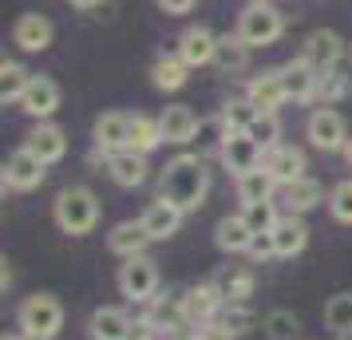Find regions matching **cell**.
Here are the masks:
<instances>
[{
    "instance_id": "7c38bea8",
    "label": "cell",
    "mask_w": 352,
    "mask_h": 340,
    "mask_svg": "<svg viewBox=\"0 0 352 340\" xmlns=\"http://www.w3.org/2000/svg\"><path fill=\"white\" fill-rule=\"evenodd\" d=\"M198 123H202V119H198L186 103H170V107H162V115H159L162 139H166L170 146H194Z\"/></svg>"
},
{
    "instance_id": "5bb4252c",
    "label": "cell",
    "mask_w": 352,
    "mask_h": 340,
    "mask_svg": "<svg viewBox=\"0 0 352 340\" xmlns=\"http://www.w3.org/2000/svg\"><path fill=\"white\" fill-rule=\"evenodd\" d=\"M340 56H344V40H340L333 28H317V32L305 40V52H301V60H309L320 76L333 71V67L340 64Z\"/></svg>"
},
{
    "instance_id": "4316f807",
    "label": "cell",
    "mask_w": 352,
    "mask_h": 340,
    "mask_svg": "<svg viewBox=\"0 0 352 340\" xmlns=\"http://www.w3.org/2000/svg\"><path fill=\"white\" fill-rule=\"evenodd\" d=\"M254 238H257V234L245 226V218H241V214H230V218H222V222L214 226V242H218L222 253H250Z\"/></svg>"
},
{
    "instance_id": "ffe728a7",
    "label": "cell",
    "mask_w": 352,
    "mask_h": 340,
    "mask_svg": "<svg viewBox=\"0 0 352 340\" xmlns=\"http://www.w3.org/2000/svg\"><path fill=\"white\" fill-rule=\"evenodd\" d=\"M52 36H56V28H52V20L40 16V12H24V16L12 24V44H16L20 52H48Z\"/></svg>"
},
{
    "instance_id": "cb8c5ba5",
    "label": "cell",
    "mask_w": 352,
    "mask_h": 340,
    "mask_svg": "<svg viewBox=\"0 0 352 340\" xmlns=\"http://www.w3.org/2000/svg\"><path fill=\"white\" fill-rule=\"evenodd\" d=\"M146 155H135V150H115L107 155V174L115 179V186H123V190H135V186H143L146 182Z\"/></svg>"
},
{
    "instance_id": "f6af8a7d",
    "label": "cell",
    "mask_w": 352,
    "mask_h": 340,
    "mask_svg": "<svg viewBox=\"0 0 352 340\" xmlns=\"http://www.w3.org/2000/svg\"><path fill=\"white\" fill-rule=\"evenodd\" d=\"M159 8L166 12V16H186L194 8V0H159Z\"/></svg>"
},
{
    "instance_id": "d6a6232c",
    "label": "cell",
    "mask_w": 352,
    "mask_h": 340,
    "mask_svg": "<svg viewBox=\"0 0 352 340\" xmlns=\"http://www.w3.org/2000/svg\"><path fill=\"white\" fill-rule=\"evenodd\" d=\"M28 83H32V71L16 60H4L0 64V99L4 103H20V95L28 91Z\"/></svg>"
},
{
    "instance_id": "e0dca14e",
    "label": "cell",
    "mask_w": 352,
    "mask_h": 340,
    "mask_svg": "<svg viewBox=\"0 0 352 340\" xmlns=\"http://www.w3.org/2000/svg\"><path fill=\"white\" fill-rule=\"evenodd\" d=\"M127 135H131V115L127 111H107L96 119L91 127V143L103 155H115V150H127Z\"/></svg>"
},
{
    "instance_id": "b9f144b4",
    "label": "cell",
    "mask_w": 352,
    "mask_h": 340,
    "mask_svg": "<svg viewBox=\"0 0 352 340\" xmlns=\"http://www.w3.org/2000/svg\"><path fill=\"white\" fill-rule=\"evenodd\" d=\"M194 340H238V332H234L226 321L214 317V321H206V324H198V328H194Z\"/></svg>"
},
{
    "instance_id": "e575fe53",
    "label": "cell",
    "mask_w": 352,
    "mask_h": 340,
    "mask_svg": "<svg viewBox=\"0 0 352 340\" xmlns=\"http://www.w3.org/2000/svg\"><path fill=\"white\" fill-rule=\"evenodd\" d=\"M230 139V127H226L222 115H210L198 123V135H194V146H198V155H210V150H222V143Z\"/></svg>"
},
{
    "instance_id": "74e56055",
    "label": "cell",
    "mask_w": 352,
    "mask_h": 340,
    "mask_svg": "<svg viewBox=\"0 0 352 340\" xmlns=\"http://www.w3.org/2000/svg\"><path fill=\"white\" fill-rule=\"evenodd\" d=\"M297 332H301L297 313H289V308H273V313H265V337L270 340H297Z\"/></svg>"
},
{
    "instance_id": "277c9868",
    "label": "cell",
    "mask_w": 352,
    "mask_h": 340,
    "mask_svg": "<svg viewBox=\"0 0 352 340\" xmlns=\"http://www.w3.org/2000/svg\"><path fill=\"white\" fill-rule=\"evenodd\" d=\"M16 324H20L24 337L56 340V332L64 328V305H60L52 293H32V297L16 308Z\"/></svg>"
},
{
    "instance_id": "ab89813d",
    "label": "cell",
    "mask_w": 352,
    "mask_h": 340,
    "mask_svg": "<svg viewBox=\"0 0 352 340\" xmlns=\"http://www.w3.org/2000/svg\"><path fill=\"white\" fill-rule=\"evenodd\" d=\"M329 214L340 226H352V179H340L329 190Z\"/></svg>"
},
{
    "instance_id": "8d00e7d4",
    "label": "cell",
    "mask_w": 352,
    "mask_h": 340,
    "mask_svg": "<svg viewBox=\"0 0 352 340\" xmlns=\"http://www.w3.org/2000/svg\"><path fill=\"white\" fill-rule=\"evenodd\" d=\"M241 218H245V226L254 234H273V226L281 222L277 202H250V206H241Z\"/></svg>"
},
{
    "instance_id": "ba28073f",
    "label": "cell",
    "mask_w": 352,
    "mask_h": 340,
    "mask_svg": "<svg viewBox=\"0 0 352 340\" xmlns=\"http://www.w3.org/2000/svg\"><path fill=\"white\" fill-rule=\"evenodd\" d=\"M218 159H222V166L234 179H241V174H250V170H257V166L265 162V150H261L245 131H230V139L222 143Z\"/></svg>"
},
{
    "instance_id": "6da1fadb",
    "label": "cell",
    "mask_w": 352,
    "mask_h": 340,
    "mask_svg": "<svg viewBox=\"0 0 352 340\" xmlns=\"http://www.w3.org/2000/svg\"><path fill=\"white\" fill-rule=\"evenodd\" d=\"M210 194V170L202 155H175L159 170V198L175 202L182 214L198 210Z\"/></svg>"
},
{
    "instance_id": "30bf717a",
    "label": "cell",
    "mask_w": 352,
    "mask_h": 340,
    "mask_svg": "<svg viewBox=\"0 0 352 340\" xmlns=\"http://www.w3.org/2000/svg\"><path fill=\"white\" fill-rule=\"evenodd\" d=\"M281 83H285V95L289 103H313L317 99V87H320V71L309 60H289L285 67H281Z\"/></svg>"
},
{
    "instance_id": "44dd1931",
    "label": "cell",
    "mask_w": 352,
    "mask_h": 340,
    "mask_svg": "<svg viewBox=\"0 0 352 340\" xmlns=\"http://www.w3.org/2000/svg\"><path fill=\"white\" fill-rule=\"evenodd\" d=\"M320 202H324V190H320V182L317 179H297V182H285L281 190H277V206H285V214H309V210H317Z\"/></svg>"
},
{
    "instance_id": "4dcf8cb0",
    "label": "cell",
    "mask_w": 352,
    "mask_h": 340,
    "mask_svg": "<svg viewBox=\"0 0 352 340\" xmlns=\"http://www.w3.org/2000/svg\"><path fill=\"white\" fill-rule=\"evenodd\" d=\"M162 143H166V139H162L159 119H151V115H131L127 150H135V155H151V150H159Z\"/></svg>"
},
{
    "instance_id": "2e32d148",
    "label": "cell",
    "mask_w": 352,
    "mask_h": 340,
    "mask_svg": "<svg viewBox=\"0 0 352 340\" xmlns=\"http://www.w3.org/2000/svg\"><path fill=\"white\" fill-rule=\"evenodd\" d=\"M146 321L155 324L159 337H166V332L178 337V332L190 328V317L182 308V297H155V301H146Z\"/></svg>"
},
{
    "instance_id": "7bdbcfd3",
    "label": "cell",
    "mask_w": 352,
    "mask_h": 340,
    "mask_svg": "<svg viewBox=\"0 0 352 340\" xmlns=\"http://www.w3.org/2000/svg\"><path fill=\"white\" fill-rule=\"evenodd\" d=\"M250 258H254V261H270V258H277V242H273V234H257L254 245H250Z\"/></svg>"
},
{
    "instance_id": "d4e9b609",
    "label": "cell",
    "mask_w": 352,
    "mask_h": 340,
    "mask_svg": "<svg viewBox=\"0 0 352 340\" xmlns=\"http://www.w3.org/2000/svg\"><path fill=\"white\" fill-rule=\"evenodd\" d=\"M146 245H151V234H146L143 222H119V226L107 234V249H111L115 258H139L146 253Z\"/></svg>"
},
{
    "instance_id": "5b68a950",
    "label": "cell",
    "mask_w": 352,
    "mask_h": 340,
    "mask_svg": "<svg viewBox=\"0 0 352 340\" xmlns=\"http://www.w3.org/2000/svg\"><path fill=\"white\" fill-rule=\"evenodd\" d=\"M115 281H119V293H123L127 301H135V305H146V301L159 297V265L146 258V253L123 261Z\"/></svg>"
},
{
    "instance_id": "f5cc1de1",
    "label": "cell",
    "mask_w": 352,
    "mask_h": 340,
    "mask_svg": "<svg viewBox=\"0 0 352 340\" xmlns=\"http://www.w3.org/2000/svg\"><path fill=\"white\" fill-rule=\"evenodd\" d=\"M190 340H194V337H190Z\"/></svg>"
},
{
    "instance_id": "816d5d0a",
    "label": "cell",
    "mask_w": 352,
    "mask_h": 340,
    "mask_svg": "<svg viewBox=\"0 0 352 340\" xmlns=\"http://www.w3.org/2000/svg\"><path fill=\"white\" fill-rule=\"evenodd\" d=\"M336 340H344V337H336Z\"/></svg>"
},
{
    "instance_id": "1f68e13d",
    "label": "cell",
    "mask_w": 352,
    "mask_h": 340,
    "mask_svg": "<svg viewBox=\"0 0 352 340\" xmlns=\"http://www.w3.org/2000/svg\"><path fill=\"white\" fill-rule=\"evenodd\" d=\"M190 80V67L182 64L178 56H159L155 64H151V83L159 87V91H182Z\"/></svg>"
},
{
    "instance_id": "9a60e30c",
    "label": "cell",
    "mask_w": 352,
    "mask_h": 340,
    "mask_svg": "<svg viewBox=\"0 0 352 340\" xmlns=\"http://www.w3.org/2000/svg\"><path fill=\"white\" fill-rule=\"evenodd\" d=\"M182 308H186L190 324H206L226 308V301H222V293H218L214 281H198V285H190V289L182 293Z\"/></svg>"
},
{
    "instance_id": "f35d334b",
    "label": "cell",
    "mask_w": 352,
    "mask_h": 340,
    "mask_svg": "<svg viewBox=\"0 0 352 340\" xmlns=\"http://www.w3.org/2000/svg\"><path fill=\"white\" fill-rule=\"evenodd\" d=\"M245 135H250L261 150H273V146H281V119H277V115H257L254 127L245 131Z\"/></svg>"
},
{
    "instance_id": "484cf974",
    "label": "cell",
    "mask_w": 352,
    "mask_h": 340,
    "mask_svg": "<svg viewBox=\"0 0 352 340\" xmlns=\"http://www.w3.org/2000/svg\"><path fill=\"white\" fill-rule=\"evenodd\" d=\"M273 242H277V258H297L309 245V226L301 214H281V222L273 226Z\"/></svg>"
},
{
    "instance_id": "7dc6e473",
    "label": "cell",
    "mask_w": 352,
    "mask_h": 340,
    "mask_svg": "<svg viewBox=\"0 0 352 340\" xmlns=\"http://www.w3.org/2000/svg\"><path fill=\"white\" fill-rule=\"evenodd\" d=\"M0 285H4V293H8V285H12V269H8V261H4V273H0Z\"/></svg>"
},
{
    "instance_id": "836d02e7",
    "label": "cell",
    "mask_w": 352,
    "mask_h": 340,
    "mask_svg": "<svg viewBox=\"0 0 352 340\" xmlns=\"http://www.w3.org/2000/svg\"><path fill=\"white\" fill-rule=\"evenodd\" d=\"M324 324H329L333 337L352 340V293H336V297H329V305H324Z\"/></svg>"
},
{
    "instance_id": "681fc988",
    "label": "cell",
    "mask_w": 352,
    "mask_h": 340,
    "mask_svg": "<svg viewBox=\"0 0 352 340\" xmlns=\"http://www.w3.org/2000/svg\"><path fill=\"white\" fill-rule=\"evenodd\" d=\"M344 159H349V170H352V139H349V146H344Z\"/></svg>"
},
{
    "instance_id": "f546056e",
    "label": "cell",
    "mask_w": 352,
    "mask_h": 340,
    "mask_svg": "<svg viewBox=\"0 0 352 340\" xmlns=\"http://www.w3.org/2000/svg\"><path fill=\"white\" fill-rule=\"evenodd\" d=\"M277 179H273L265 166H257V170H250V174H241L238 179V198L241 206H250V202H277Z\"/></svg>"
},
{
    "instance_id": "c3c4849f",
    "label": "cell",
    "mask_w": 352,
    "mask_h": 340,
    "mask_svg": "<svg viewBox=\"0 0 352 340\" xmlns=\"http://www.w3.org/2000/svg\"><path fill=\"white\" fill-rule=\"evenodd\" d=\"M0 340H28V337H24V332H4Z\"/></svg>"
},
{
    "instance_id": "d6986e66",
    "label": "cell",
    "mask_w": 352,
    "mask_h": 340,
    "mask_svg": "<svg viewBox=\"0 0 352 340\" xmlns=\"http://www.w3.org/2000/svg\"><path fill=\"white\" fill-rule=\"evenodd\" d=\"M24 146H28L32 155H40V159L52 166V162H60V159L67 155V131H64V127H56L52 119H40V123L28 131Z\"/></svg>"
},
{
    "instance_id": "3957f363",
    "label": "cell",
    "mask_w": 352,
    "mask_h": 340,
    "mask_svg": "<svg viewBox=\"0 0 352 340\" xmlns=\"http://www.w3.org/2000/svg\"><path fill=\"white\" fill-rule=\"evenodd\" d=\"M234 32H238L250 48H270V44H277V40L285 36V16H281V8H277L273 0H250V4L241 8Z\"/></svg>"
},
{
    "instance_id": "8992f818",
    "label": "cell",
    "mask_w": 352,
    "mask_h": 340,
    "mask_svg": "<svg viewBox=\"0 0 352 340\" xmlns=\"http://www.w3.org/2000/svg\"><path fill=\"white\" fill-rule=\"evenodd\" d=\"M305 135H309V143L317 146L320 155H336V150H344V146H349V139H352L344 115L333 111V107H317V111L309 115Z\"/></svg>"
},
{
    "instance_id": "9c48e42d",
    "label": "cell",
    "mask_w": 352,
    "mask_h": 340,
    "mask_svg": "<svg viewBox=\"0 0 352 340\" xmlns=\"http://www.w3.org/2000/svg\"><path fill=\"white\" fill-rule=\"evenodd\" d=\"M245 99L254 103L261 115H277L289 103L285 95V83H281V67H265L261 76H250L245 83Z\"/></svg>"
},
{
    "instance_id": "7402d4cb",
    "label": "cell",
    "mask_w": 352,
    "mask_h": 340,
    "mask_svg": "<svg viewBox=\"0 0 352 340\" xmlns=\"http://www.w3.org/2000/svg\"><path fill=\"white\" fill-rule=\"evenodd\" d=\"M214 285H218V293H222L226 305H250L257 277H254L250 265H226L222 273L214 277Z\"/></svg>"
},
{
    "instance_id": "8fae6325",
    "label": "cell",
    "mask_w": 352,
    "mask_h": 340,
    "mask_svg": "<svg viewBox=\"0 0 352 340\" xmlns=\"http://www.w3.org/2000/svg\"><path fill=\"white\" fill-rule=\"evenodd\" d=\"M56 107H60V83L48 80V76H32L28 91L20 95V111L40 123V119H52Z\"/></svg>"
},
{
    "instance_id": "ee69618b",
    "label": "cell",
    "mask_w": 352,
    "mask_h": 340,
    "mask_svg": "<svg viewBox=\"0 0 352 340\" xmlns=\"http://www.w3.org/2000/svg\"><path fill=\"white\" fill-rule=\"evenodd\" d=\"M159 332H155V324L146 321V317H139V321H131V332L127 340H155Z\"/></svg>"
},
{
    "instance_id": "d590c367",
    "label": "cell",
    "mask_w": 352,
    "mask_h": 340,
    "mask_svg": "<svg viewBox=\"0 0 352 340\" xmlns=\"http://www.w3.org/2000/svg\"><path fill=\"white\" fill-rule=\"evenodd\" d=\"M218 115L226 119V127H230V131H250V127H254V119H257L261 111H257V107H254L245 95H238V99H226Z\"/></svg>"
},
{
    "instance_id": "52a82bcc",
    "label": "cell",
    "mask_w": 352,
    "mask_h": 340,
    "mask_svg": "<svg viewBox=\"0 0 352 340\" xmlns=\"http://www.w3.org/2000/svg\"><path fill=\"white\" fill-rule=\"evenodd\" d=\"M48 174V162L32 155L28 146H16L4 162V190H36Z\"/></svg>"
},
{
    "instance_id": "4fadbf2b",
    "label": "cell",
    "mask_w": 352,
    "mask_h": 340,
    "mask_svg": "<svg viewBox=\"0 0 352 340\" xmlns=\"http://www.w3.org/2000/svg\"><path fill=\"white\" fill-rule=\"evenodd\" d=\"M214 52H218V36L210 32V28H202V24H194V28H186V32L178 36V60L186 67H206L214 64Z\"/></svg>"
},
{
    "instance_id": "f907efd6",
    "label": "cell",
    "mask_w": 352,
    "mask_h": 340,
    "mask_svg": "<svg viewBox=\"0 0 352 340\" xmlns=\"http://www.w3.org/2000/svg\"><path fill=\"white\" fill-rule=\"evenodd\" d=\"M28 340H48V337H28Z\"/></svg>"
},
{
    "instance_id": "ac0fdd59",
    "label": "cell",
    "mask_w": 352,
    "mask_h": 340,
    "mask_svg": "<svg viewBox=\"0 0 352 340\" xmlns=\"http://www.w3.org/2000/svg\"><path fill=\"white\" fill-rule=\"evenodd\" d=\"M265 170H270L273 179H277V186H285V182H297L305 179V170H309V159H305L301 146H273V150H265V162H261Z\"/></svg>"
},
{
    "instance_id": "7a4b0ae2",
    "label": "cell",
    "mask_w": 352,
    "mask_h": 340,
    "mask_svg": "<svg viewBox=\"0 0 352 340\" xmlns=\"http://www.w3.org/2000/svg\"><path fill=\"white\" fill-rule=\"evenodd\" d=\"M99 198L96 190H87V186H64L56 202H52V218H56V226L72 234V238H83V234H91L99 226Z\"/></svg>"
},
{
    "instance_id": "603a6c76",
    "label": "cell",
    "mask_w": 352,
    "mask_h": 340,
    "mask_svg": "<svg viewBox=\"0 0 352 340\" xmlns=\"http://www.w3.org/2000/svg\"><path fill=\"white\" fill-rule=\"evenodd\" d=\"M139 222L146 226L151 242H166V238H175L178 226H182V210H178L175 202H166V198H155V202L143 210Z\"/></svg>"
},
{
    "instance_id": "83f0119b",
    "label": "cell",
    "mask_w": 352,
    "mask_h": 340,
    "mask_svg": "<svg viewBox=\"0 0 352 340\" xmlns=\"http://www.w3.org/2000/svg\"><path fill=\"white\" fill-rule=\"evenodd\" d=\"M87 328H91V340H127L131 317L119 305H103V308H96V313H91Z\"/></svg>"
},
{
    "instance_id": "60d3db41",
    "label": "cell",
    "mask_w": 352,
    "mask_h": 340,
    "mask_svg": "<svg viewBox=\"0 0 352 340\" xmlns=\"http://www.w3.org/2000/svg\"><path fill=\"white\" fill-rule=\"evenodd\" d=\"M349 95V80H344V76H340V71H324V76H320V87H317V103L320 107H333L336 99H344Z\"/></svg>"
},
{
    "instance_id": "f1b7e54d",
    "label": "cell",
    "mask_w": 352,
    "mask_h": 340,
    "mask_svg": "<svg viewBox=\"0 0 352 340\" xmlns=\"http://www.w3.org/2000/svg\"><path fill=\"white\" fill-rule=\"evenodd\" d=\"M250 52H254V48H250L238 32H226V36H218L214 64L222 67L226 76H238V71H245V67H250Z\"/></svg>"
},
{
    "instance_id": "bcb514c9",
    "label": "cell",
    "mask_w": 352,
    "mask_h": 340,
    "mask_svg": "<svg viewBox=\"0 0 352 340\" xmlns=\"http://www.w3.org/2000/svg\"><path fill=\"white\" fill-rule=\"evenodd\" d=\"M67 4H72V8H83V12H91V8L103 4V0H67Z\"/></svg>"
}]
</instances>
